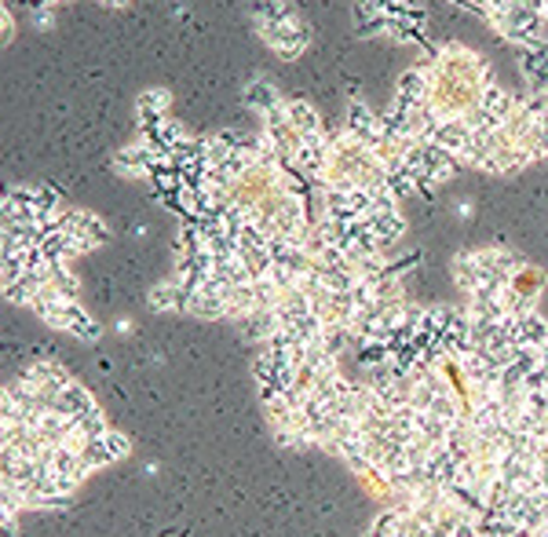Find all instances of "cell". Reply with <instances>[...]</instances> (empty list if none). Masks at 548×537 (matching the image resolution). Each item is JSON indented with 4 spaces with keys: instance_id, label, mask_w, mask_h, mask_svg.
<instances>
[{
    "instance_id": "1",
    "label": "cell",
    "mask_w": 548,
    "mask_h": 537,
    "mask_svg": "<svg viewBox=\"0 0 548 537\" xmlns=\"http://www.w3.org/2000/svg\"><path fill=\"white\" fill-rule=\"evenodd\" d=\"M486 99L490 77L483 63L465 48L443 52L425 73H417V106L428 113V121H435V128L443 132H465L472 143L479 140V117L486 110Z\"/></svg>"
},
{
    "instance_id": "2",
    "label": "cell",
    "mask_w": 548,
    "mask_h": 537,
    "mask_svg": "<svg viewBox=\"0 0 548 537\" xmlns=\"http://www.w3.org/2000/svg\"><path fill=\"white\" fill-rule=\"evenodd\" d=\"M48 410H55V414H63V417L77 421L81 414L95 410V398L88 395V387H81L77 380H70L66 387H59V391H55V395L48 398Z\"/></svg>"
},
{
    "instance_id": "3",
    "label": "cell",
    "mask_w": 548,
    "mask_h": 537,
    "mask_svg": "<svg viewBox=\"0 0 548 537\" xmlns=\"http://www.w3.org/2000/svg\"><path fill=\"white\" fill-rule=\"evenodd\" d=\"M81 454H84L88 468L95 472V468H106V464H113V461H121V457H128V439H124V435H117V432L110 428L106 435L92 439V443H88Z\"/></svg>"
},
{
    "instance_id": "4",
    "label": "cell",
    "mask_w": 548,
    "mask_h": 537,
    "mask_svg": "<svg viewBox=\"0 0 548 537\" xmlns=\"http://www.w3.org/2000/svg\"><path fill=\"white\" fill-rule=\"evenodd\" d=\"M183 300H187V293H183L180 282H161V286L151 289V308L154 311H183Z\"/></svg>"
},
{
    "instance_id": "5",
    "label": "cell",
    "mask_w": 548,
    "mask_h": 537,
    "mask_svg": "<svg viewBox=\"0 0 548 537\" xmlns=\"http://www.w3.org/2000/svg\"><path fill=\"white\" fill-rule=\"evenodd\" d=\"M34 23H37V30H52V26H55L52 8H48V5H37V8H34Z\"/></svg>"
},
{
    "instance_id": "6",
    "label": "cell",
    "mask_w": 548,
    "mask_h": 537,
    "mask_svg": "<svg viewBox=\"0 0 548 537\" xmlns=\"http://www.w3.org/2000/svg\"><path fill=\"white\" fill-rule=\"evenodd\" d=\"M106 5H110V8H124V5H128V0H106Z\"/></svg>"
}]
</instances>
